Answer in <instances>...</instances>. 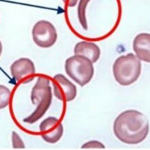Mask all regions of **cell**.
Masks as SVG:
<instances>
[{"label":"cell","instance_id":"obj_1","mask_svg":"<svg viewBox=\"0 0 150 150\" xmlns=\"http://www.w3.org/2000/svg\"><path fill=\"white\" fill-rule=\"evenodd\" d=\"M149 122L144 114L134 110L123 112L115 119L113 132L119 141L127 144H138L147 137Z\"/></svg>","mask_w":150,"mask_h":150},{"label":"cell","instance_id":"obj_2","mask_svg":"<svg viewBox=\"0 0 150 150\" xmlns=\"http://www.w3.org/2000/svg\"><path fill=\"white\" fill-rule=\"evenodd\" d=\"M50 81L44 76L38 78L36 83L32 88L31 100L36 108L28 117L23 119V122L32 125L42 118L49 109L52 101Z\"/></svg>","mask_w":150,"mask_h":150},{"label":"cell","instance_id":"obj_3","mask_svg":"<svg viewBox=\"0 0 150 150\" xmlns=\"http://www.w3.org/2000/svg\"><path fill=\"white\" fill-rule=\"evenodd\" d=\"M115 79L122 86H129L139 79L141 74V62L132 53L121 55L113 66Z\"/></svg>","mask_w":150,"mask_h":150},{"label":"cell","instance_id":"obj_4","mask_svg":"<svg viewBox=\"0 0 150 150\" xmlns=\"http://www.w3.org/2000/svg\"><path fill=\"white\" fill-rule=\"evenodd\" d=\"M64 68L68 76L81 86L89 83L94 74L92 62L79 55H74L68 58L65 62Z\"/></svg>","mask_w":150,"mask_h":150},{"label":"cell","instance_id":"obj_5","mask_svg":"<svg viewBox=\"0 0 150 150\" xmlns=\"http://www.w3.org/2000/svg\"><path fill=\"white\" fill-rule=\"evenodd\" d=\"M34 43L40 48L52 47L57 40V33L54 25L46 20H41L35 23L32 31Z\"/></svg>","mask_w":150,"mask_h":150},{"label":"cell","instance_id":"obj_6","mask_svg":"<svg viewBox=\"0 0 150 150\" xmlns=\"http://www.w3.org/2000/svg\"><path fill=\"white\" fill-rule=\"evenodd\" d=\"M11 73L18 83H28L34 78L35 68L34 62L28 58L22 57L15 61L11 66Z\"/></svg>","mask_w":150,"mask_h":150},{"label":"cell","instance_id":"obj_7","mask_svg":"<svg viewBox=\"0 0 150 150\" xmlns=\"http://www.w3.org/2000/svg\"><path fill=\"white\" fill-rule=\"evenodd\" d=\"M52 84L54 96L64 102L73 100L77 96V88L63 74H57L53 77Z\"/></svg>","mask_w":150,"mask_h":150},{"label":"cell","instance_id":"obj_8","mask_svg":"<svg viewBox=\"0 0 150 150\" xmlns=\"http://www.w3.org/2000/svg\"><path fill=\"white\" fill-rule=\"evenodd\" d=\"M39 128L42 139L50 144L57 142L63 135V126L56 117H47L41 122Z\"/></svg>","mask_w":150,"mask_h":150},{"label":"cell","instance_id":"obj_9","mask_svg":"<svg viewBox=\"0 0 150 150\" xmlns=\"http://www.w3.org/2000/svg\"><path fill=\"white\" fill-rule=\"evenodd\" d=\"M133 50L140 60L150 63V34L141 33L135 38Z\"/></svg>","mask_w":150,"mask_h":150},{"label":"cell","instance_id":"obj_10","mask_svg":"<svg viewBox=\"0 0 150 150\" xmlns=\"http://www.w3.org/2000/svg\"><path fill=\"white\" fill-rule=\"evenodd\" d=\"M75 55L86 57L95 63L99 60L100 55V50L98 45L90 41H83L76 44L74 48Z\"/></svg>","mask_w":150,"mask_h":150},{"label":"cell","instance_id":"obj_11","mask_svg":"<svg viewBox=\"0 0 150 150\" xmlns=\"http://www.w3.org/2000/svg\"><path fill=\"white\" fill-rule=\"evenodd\" d=\"M91 0H80L79 5H78V18H79V21L81 26H82V27L84 30H87L88 29L86 12L88 4V3Z\"/></svg>","mask_w":150,"mask_h":150},{"label":"cell","instance_id":"obj_12","mask_svg":"<svg viewBox=\"0 0 150 150\" xmlns=\"http://www.w3.org/2000/svg\"><path fill=\"white\" fill-rule=\"evenodd\" d=\"M11 97V92L8 88L0 84V110L8 105Z\"/></svg>","mask_w":150,"mask_h":150},{"label":"cell","instance_id":"obj_13","mask_svg":"<svg viewBox=\"0 0 150 150\" xmlns=\"http://www.w3.org/2000/svg\"><path fill=\"white\" fill-rule=\"evenodd\" d=\"M12 147L14 149H24L25 146L23 141L21 139L17 132H12Z\"/></svg>","mask_w":150,"mask_h":150},{"label":"cell","instance_id":"obj_14","mask_svg":"<svg viewBox=\"0 0 150 150\" xmlns=\"http://www.w3.org/2000/svg\"><path fill=\"white\" fill-rule=\"evenodd\" d=\"M81 148L83 149H104L105 146L102 142L97 141H91L84 144Z\"/></svg>","mask_w":150,"mask_h":150},{"label":"cell","instance_id":"obj_15","mask_svg":"<svg viewBox=\"0 0 150 150\" xmlns=\"http://www.w3.org/2000/svg\"><path fill=\"white\" fill-rule=\"evenodd\" d=\"M63 1L64 3V4L70 7H73L75 6L77 3L78 0H63Z\"/></svg>","mask_w":150,"mask_h":150},{"label":"cell","instance_id":"obj_16","mask_svg":"<svg viewBox=\"0 0 150 150\" xmlns=\"http://www.w3.org/2000/svg\"><path fill=\"white\" fill-rule=\"evenodd\" d=\"M2 51H3V45H2L1 41H0V56H1V55Z\"/></svg>","mask_w":150,"mask_h":150}]
</instances>
